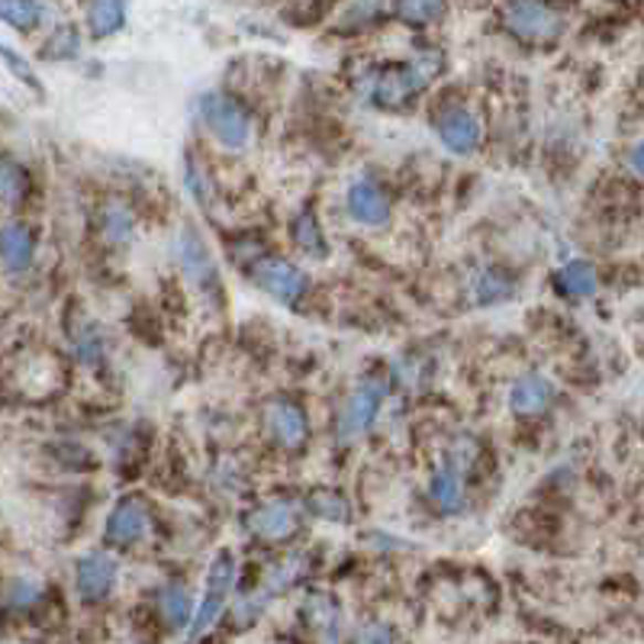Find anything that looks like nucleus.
Here are the masks:
<instances>
[{
	"label": "nucleus",
	"mask_w": 644,
	"mask_h": 644,
	"mask_svg": "<svg viewBox=\"0 0 644 644\" xmlns=\"http://www.w3.org/2000/svg\"><path fill=\"white\" fill-rule=\"evenodd\" d=\"M178 249H181V265H184V274H188V277H193V281H207V277L213 274L210 252H207V245L200 242V235H197L193 229L181 232Z\"/></svg>",
	"instance_id": "15"
},
{
	"label": "nucleus",
	"mask_w": 644,
	"mask_h": 644,
	"mask_svg": "<svg viewBox=\"0 0 644 644\" xmlns=\"http://www.w3.org/2000/svg\"><path fill=\"white\" fill-rule=\"evenodd\" d=\"M39 597H42V590H39L36 583H30V580H17V583H10V590H7V606L30 609V606H36Z\"/></svg>",
	"instance_id": "26"
},
{
	"label": "nucleus",
	"mask_w": 644,
	"mask_h": 644,
	"mask_svg": "<svg viewBox=\"0 0 644 644\" xmlns=\"http://www.w3.org/2000/svg\"><path fill=\"white\" fill-rule=\"evenodd\" d=\"M509 403H513L516 416H538V413H545L555 403V387H551V380H545L541 374H526L513 387Z\"/></svg>",
	"instance_id": "11"
},
{
	"label": "nucleus",
	"mask_w": 644,
	"mask_h": 644,
	"mask_svg": "<svg viewBox=\"0 0 644 644\" xmlns=\"http://www.w3.org/2000/svg\"><path fill=\"white\" fill-rule=\"evenodd\" d=\"M380 410V390L378 387H361L351 393V400L345 403L339 419L341 435H355V432H365Z\"/></svg>",
	"instance_id": "14"
},
{
	"label": "nucleus",
	"mask_w": 644,
	"mask_h": 644,
	"mask_svg": "<svg viewBox=\"0 0 644 644\" xmlns=\"http://www.w3.org/2000/svg\"><path fill=\"white\" fill-rule=\"evenodd\" d=\"M300 506L297 503H267L258 513H252L249 529L265 541H287L300 529Z\"/></svg>",
	"instance_id": "8"
},
{
	"label": "nucleus",
	"mask_w": 644,
	"mask_h": 644,
	"mask_svg": "<svg viewBox=\"0 0 644 644\" xmlns=\"http://www.w3.org/2000/svg\"><path fill=\"white\" fill-rule=\"evenodd\" d=\"M232 580H235V561H232V555H220L210 568L207 597H203V603L197 609V619H193V635L207 632L220 619V612L226 606L229 590H232Z\"/></svg>",
	"instance_id": "6"
},
{
	"label": "nucleus",
	"mask_w": 644,
	"mask_h": 644,
	"mask_svg": "<svg viewBox=\"0 0 644 644\" xmlns=\"http://www.w3.org/2000/svg\"><path fill=\"white\" fill-rule=\"evenodd\" d=\"M203 119L210 126V133L229 146V149H242L249 142V133H252V119L245 114L242 104H235L232 97L223 94H210L203 101Z\"/></svg>",
	"instance_id": "3"
},
{
	"label": "nucleus",
	"mask_w": 644,
	"mask_h": 644,
	"mask_svg": "<svg viewBox=\"0 0 644 644\" xmlns=\"http://www.w3.org/2000/svg\"><path fill=\"white\" fill-rule=\"evenodd\" d=\"M439 72V62H432V65H416V62H410V65H393V68H387V72H380L374 77V87H371V97L378 101L380 107H387V110H400V107H407L413 97H416L419 91L429 84V77Z\"/></svg>",
	"instance_id": "1"
},
{
	"label": "nucleus",
	"mask_w": 644,
	"mask_h": 644,
	"mask_svg": "<svg viewBox=\"0 0 644 644\" xmlns=\"http://www.w3.org/2000/svg\"><path fill=\"white\" fill-rule=\"evenodd\" d=\"M558 284L573 297H590L597 291L600 277H597V267L590 262H570V265L558 271Z\"/></svg>",
	"instance_id": "17"
},
{
	"label": "nucleus",
	"mask_w": 644,
	"mask_h": 644,
	"mask_svg": "<svg viewBox=\"0 0 644 644\" xmlns=\"http://www.w3.org/2000/svg\"><path fill=\"white\" fill-rule=\"evenodd\" d=\"M306 506H309L313 516H319L326 522H348V516H351L348 499L336 490H313L309 499H306Z\"/></svg>",
	"instance_id": "19"
},
{
	"label": "nucleus",
	"mask_w": 644,
	"mask_h": 644,
	"mask_svg": "<svg viewBox=\"0 0 644 644\" xmlns=\"http://www.w3.org/2000/svg\"><path fill=\"white\" fill-rule=\"evenodd\" d=\"M0 20L20 33H30L39 23V7L33 0H0Z\"/></svg>",
	"instance_id": "21"
},
{
	"label": "nucleus",
	"mask_w": 644,
	"mask_h": 644,
	"mask_svg": "<svg viewBox=\"0 0 644 644\" xmlns=\"http://www.w3.org/2000/svg\"><path fill=\"white\" fill-rule=\"evenodd\" d=\"M123 20H126L123 0H91L87 7V27L94 30V36H114Z\"/></svg>",
	"instance_id": "16"
},
{
	"label": "nucleus",
	"mask_w": 644,
	"mask_h": 644,
	"mask_svg": "<svg viewBox=\"0 0 644 644\" xmlns=\"http://www.w3.org/2000/svg\"><path fill=\"white\" fill-rule=\"evenodd\" d=\"M432 503L442 509V513H457L464 506V490H461V481H457L455 471H439L432 477V487H429Z\"/></svg>",
	"instance_id": "18"
},
{
	"label": "nucleus",
	"mask_w": 644,
	"mask_h": 644,
	"mask_svg": "<svg viewBox=\"0 0 644 644\" xmlns=\"http://www.w3.org/2000/svg\"><path fill=\"white\" fill-rule=\"evenodd\" d=\"M149 506L139 499V496H126L116 503V509L107 519V529H104V541L114 545V548H129L136 541H142L149 535Z\"/></svg>",
	"instance_id": "5"
},
{
	"label": "nucleus",
	"mask_w": 644,
	"mask_h": 644,
	"mask_svg": "<svg viewBox=\"0 0 644 644\" xmlns=\"http://www.w3.org/2000/svg\"><path fill=\"white\" fill-rule=\"evenodd\" d=\"M506 27L522 42H551L561 36L564 20L538 0H513L506 10Z\"/></svg>",
	"instance_id": "2"
},
{
	"label": "nucleus",
	"mask_w": 644,
	"mask_h": 644,
	"mask_svg": "<svg viewBox=\"0 0 644 644\" xmlns=\"http://www.w3.org/2000/svg\"><path fill=\"white\" fill-rule=\"evenodd\" d=\"M442 10H445V0H397V17L413 27L432 23Z\"/></svg>",
	"instance_id": "23"
},
{
	"label": "nucleus",
	"mask_w": 644,
	"mask_h": 644,
	"mask_svg": "<svg viewBox=\"0 0 644 644\" xmlns=\"http://www.w3.org/2000/svg\"><path fill=\"white\" fill-rule=\"evenodd\" d=\"M129 232H133V217H129V210H126V207H107V210H104V235H107L110 242H126Z\"/></svg>",
	"instance_id": "25"
},
{
	"label": "nucleus",
	"mask_w": 644,
	"mask_h": 644,
	"mask_svg": "<svg viewBox=\"0 0 644 644\" xmlns=\"http://www.w3.org/2000/svg\"><path fill=\"white\" fill-rule=\"evenodd\" d=\"M348 210L365 226H380L390 217V203H387L383 190L378 184H371V181H358L355 188L348 190Z\"/></svg>",
	"instance_id": "12"
},
{
	"label": "nucleus",
	"mask_w": 644,
	"mask_h": 644,
	"mask_svg": "<svg viewBox=\"0 0 644 644\" xmlns=\"http://www.w3.org/2000/svg\"><path fill=\"white\" fill-rule=\"evenodd\" d=\"M267 429H271L274 442H277L281 448H291V452L304 448L306 435H309L304 410H300L297 403H291V400H277V403L267 410Z\"/></svg>",
	"instance_id": "9"
},
{
	"label": "nucleus",
	"mask_w": 644,
	"mask_h": 644,
	"mask_svg": "<svg viewBox=\"0 0 644 644\" xmlns=\"http://www.w3.org/2000/svg\"><path fill=\"white\" fill-rule=\"evenodd\" d=\"M23 193H27V175H23V168L0 158V200L3 203H17Z\"/></svg>",
	"instance_id": "24"
},
{
	"label": "nucleus",
	"mask_w": 644,
	"mask_h": 644,
	"mask_svg": "<svg viewBox=\"0 0 644 644\" xmlns=\"http://www.w3.org/2000/svg\"><path fill=\"white\" fill-rule=\"evenodd\" d=\"M161 612H165V619L175 629H184L190 622V612H193V600H190L188 587H168L161 593Z\"/></svg>",
	"instance_id": "20"
},
{
	"label": "nucleus",
	"mask_w": 644,
	"mask_h": 644,
	"mask_svg": "<svg viewBox=\"0 0 644 644\" xmlns=\"http://www.w3.org/2000/svg\"><path fill=\"white\" fill-rule=\"evenodd\" d=\"M33 252H36V239L30 226L23 223H7L0 229V262L7 271H23L33 262Z\"/></svg>",
	"instance_id": "13"
},
{
	"label": "nucleus",
	"mask_w": 644,
	"mask_h": 644,
	"mask_svg": "<svg viewBox=\"0 0 644 644\" xmlns=\"http://www.w3.org/2000/svg\"><path fill=\"white\" fill-rule=\"evenodd\" d=\"M294 239L297 245L309 252V255H326V239H323V229H319V220L306 210L294 220Z\"/></svg>",
	"instance_id": "22"
},
{
	"label": "nucleus",
	"mask_w": 644,
	"mask_h": 644,
	"mask_svg": "<svg viewBox=\"0 0 644 644\" xmlns=\"http://www.w3.org/2000/svg\"><path fill=\"white\" fill-rule=\"evenodd\" d=\"M439 136L452 152L467 155L481 146V123L471 110L455 107V110H445L439 116Z\"/></svg>",
	"instance_id": "10"
},
{
	"label": "nucleus",
	"mask_w": 644,
	"mask_h": 644,
	"mask_svg": "<svg viewBox=\"0 0 644 644\" xmlns=\"http://www.w3.org/2000/svg\"><path fill=\"white\" fill-rule=\"evenodd\" d=\"M509 294V284L499 277V274H487L481 284H477V297H481V304H493V300H503Z\"/></svg>",
	"instance_id": "27"
},
{
	"label": "nucleus",
	"mask_w": 644,
	"mask_h": 644,
	"mask_svg": "<svg viewBox=\"0 0 644 644\" xmlns=\"http://www.w3.org/2000/svg\"><path fill=\"white\" fill-rule=\"evenodd\" d=\"M77 593L87 600V603H101L114 593L116 587V561L104 551H94V555H84L77 561Z\"/></svg>",
	"instance_id": "7"
},
{
	"label": "nucleus",
	"mask_w": 644,
	"mask_h": 644,
	"mask_svg": "<svg viewBox=\"0 0 644 644\" xmlns=\"http://www.w3.org/2000/svg\"><path fill=\"white\" fill-rule=\"evenodd\" d=\"M252 277L262 291L277 297L281 304H297L309 287L304 271L291 262H281V258H258L252 267Z\"/></svg>",
	"instance_id": "4"
}]
</instances>
